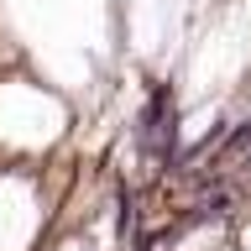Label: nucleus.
I'll list each match as a JSON object with an SVG mask.
<instances>
[{
    "instance_id": "obj_1",
    "label": "nucleus",
    "mask_w": 251,
    "mask_h": 251,
    "mask_svg": "<svg viewBox=\"0 0 251 251\" xmlns=\"http://www.w3.org/2000/svg\"><path fill=\"white\" fill-rule=\"evenodd\" d=\"M131 147L147 168H178L183 162V126H178V100L168 84H157L131 115Z\"/></svg>"
},
{
    "instance_id": "obj_2",
    "label": "nucleus",
    "mask_w": 251,
    "mask_h": 251,
    "mask_svg": "<svg viewBox=\"0 0 251 251\" xmlns=\"http://www.w3.org/2000/svg\"><path fill=\"white\" fill-rule=\"evenodd\" d=\"M235 251H251V220H241V246Z\"/></svg>"
}]
</instances>
